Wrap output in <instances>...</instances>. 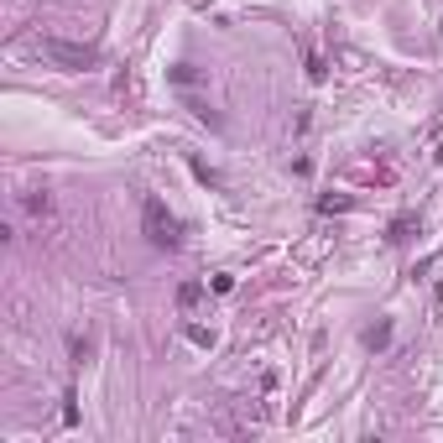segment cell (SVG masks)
Here are the masks:
<instances>
[{
	"mask_svg": "<svg viewBox=\"0 0 443 443\" xmlns=\"http://www.w3.org/2000/svg\"><path fill=\"white\" fill-rule=\"evenodd\" d=\"M141 230H146V240H152L157 250H178V245H183V224H178V214H172L162 198H146Z\"/></svg>",
	"mask_w": 443,
	"mask_h": 443,
	"instance_id": "6da1fadb",
	"label": "cell"
},
{
	"mask_svg": "<svg viewBox=\"0 0 443 443\" xmlns=\"http://www.w3.org/2000/svg\"><path fill=\"white\" fill-rule=\"evenodd\" d=\"M37 58L58 63V68H94V63H99V47H94V42H63V37H42V42H37Z\"/></svg>",
	"mask_w": 443,
	"mask_h": 443,
	"instance_id": "7a4b0ae2",
	"label": "cell"
},
{
	"mask_svg": "<svg viewBox=\"0 0 443 443\" xmlns=\"http://www.w3.org/2000/svg\"><path fill=\"white\" fill-rule=\"evenodd\" d=\"M386 344H392V324H375V329H365V350H386Z\"/></svg>",
	"mask_w": 443,
	"mask_h": 443,
	"instance_id": "3957f363",
	"label": "cell"
},
{
	"mask_svg": "<svg viewBox=\"0 0 443 443\" xmlns=\"http://www.w3.org/2000/svg\"><path fill=\"white\" fill-rule=\"evenodd\" d=\"M412 230H418V219H412V214H401V219L392 224V235H386V240H392V245H401V240H407Z\"/></svg>",
	"mask_w": 443,
	"mask_h": 443,
	"instance_id": "277c9868",
	"label": "cell"
},
{
	"mask_svg": "<svg viewBox=\"0 0 443 443\" xmlns=\"http://www.w3.org/2000/svg\"><path fill=\"white\" fill-rule=\"evenodd\" d=\"M198 298H204V287H198V281H183V287H178V308H193Z\"/></svg>",
	"mask_w": 443,
	"mask_h": 443,
	"instance_id": "5b68a950",
	"label": "cell"
},
{
	"mask_svg": "<svg viewBox=\"0 0 443 443\" xmlns=\"http://www.w3.org/2000/svg\"><path fill=\"white\" fill-rule=\"evenodd\" d=\"M193 178H198V183H209V188H219V172H214L209 162H198V157H193Z\"/></svg>",
	"mask_w": 443,
	"mask_h": 443,
	"instance_id": "8992f818",
	"label": "cell"
},
{
	"mask_svg": "<svg viewBox=\"0 0 443 443\" xmlns=\"http://www.w3.org/2000/svg\"><path fill=\"white\" fill-rule=\"evenodd\" d=\"M188 339H193L198 350H214V329H198V324H193V329H188Z\"/></svg>",
	"mask_w": 443,
	"mask_h": 443,
	"instance_id": "52a82bcc",
	"label": "cell"
},
{
	"mask_svg": "<svg viewBox=\"0 0 443 443\" xmlns=\"http://www.w3.org/2000/svg\"><path fill=\"white\" fill-rule=\"evenodd\" d=\"M350 209V198H318V214H344Z\"/></svg>",
	"mask_w": 443,
	"mask_h": 443,
	"instance_id": "ba28073f",
	"label": "cell"
},
{
	"mask_svg": "<svg viewBox=\"0 0 443 443\" xmlns=\"http://www.w3.org/2000/svg\"><path fill=\"white\" fill-rule=\"evenodd\" d=\"M68 350H73V360L84 365V355H89V339H78V334H68Z\"/></svg>",
	"mask_w": 443,
	"mask_h": 443,
	"instance_id": "9c48e42d",
	"label": "cell"
},
{
	"mask_svg": "<svg viewBox=\"0 0 443 443\" xmlns=\"http://www.w3.org/2000/svg\"><path fill=\"white\" fill-rule=\"evenodd\" d=\"M193 78H198V73L188 68V63H178V68H172V84H193Z\"/></svg>",
	"mask_w": 443,
	"mask_h": 443,
	"instance_id": "30bf717a",
	"label": "cell"
},
{
	"mask_svg": "<svg viewBox=\"0 0 443 443\" xmlns=\"http://www.w3.org/2000/svg\"><path fill=\"white\" fill-rule=\"evenodd\" d=\"M63 423H68V427L78 423V407H73V392H68V396H63Z\"/></svg>",
	"mask_w": 443,
	"mask_h": 443,
	"instance_id": "8fae6325",
	"label": "cell"
},
{
	"mask_svg": "<svg viewBox=\"0 0 443 443\" xmlns=\"http://www.w3.org/2000/svg\"><path fill=\"white\" fill-rule=\"evenodd\" d=\"M438 162H443V146H438Z\"/></svg>",
	"mask_w": 443,
	"mask_h": 443,
	"instance_id": "7c38bea8",
	"label": "cell"
}]
</instances>
